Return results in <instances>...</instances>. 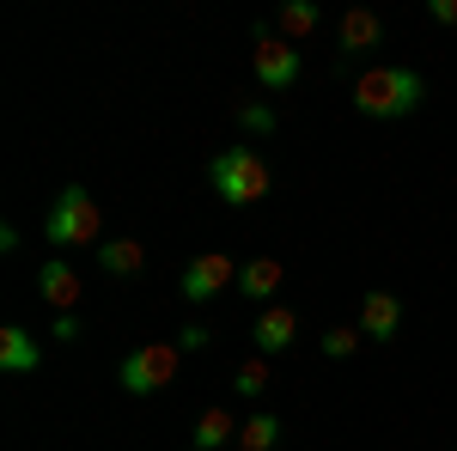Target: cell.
Here are the masks:
<instances>
[{"mask_svg": "<svg viewBox=\"0 0 457 451\" xmlns=\"http://www.w3.org/2000/svg\"><path fill=\"white\" fill-rule=\"evenodd\" d=\"M79 330H86V317H79V312H55V323H49L55 342H79Z\"/></svg>", "mask_w": 457, "mask_h": 451, "instance_id": "d6986e66", "label": "cell"}, {"mask_svg": "<svg viewBox=\"0 0 457 451\" xmlns=\"http://www.w3.org/2000/svg\"><path fill=\"white\" fill-rule=\"evenodd\" d=\"M238 122L256 129V135H269V129H275V110H269V104H245V110H238Z\"/></svg>", "mask_w": 457, "mask_h": 451, "instance_id": "ffe728a7", "label": "cell"}, {"mask_svg": "<svg viewBox=\"0 0 457 451\" xmlns=\"http://www.w3.org/2000/svg\"><path fill=\"white\" fill-rule=\"evenodd\" d=\"M250 68H256V86L262 92H287L293 79H299V49L287 43V37H275V25H256V49H250Z\"/></svg>", "mask_w": 457, "mask_h": 451, "instance_id": "8992f818", "label": "cell"}, {"mask_svg": "<svg viewBox=\"0 0 457 451\" xmlns=\"http://www.w3.org/2000/svg\"><path fill=\"white\" fill-rule=\"evenodd\" d=\"M427 13H433V25H457V0H427Z\"/></svg>", "mask_w": 457, "mask_h": 451, "instance_id": "7402d4cb", "label": "cell"}, {"mask_svg": "<svg viewBox=\"0 0 457 451\" xmlns=\"http://www.w3.org/2000/svg\"><path fill=\"white\" fill-rule=\"evenodd\" d=\"M269 390V360H245L238 372H232V397H245V403H256Z\"/></svg>", "mask_w": 457, "mask_h": 451, "instance_id": "e0dca14e", "label": "cell"}, {"mask_svg": "<svg viewBox=\"0 0 457 451\" xmlns=\"http://www.w3.org/2000/svg\"><path fill=\"white\" fill-rule=\"evenodd\" d=\"M360 323H342V330H323V360H353L360 354Z\"/></svg>", "mask_w": 457, "mask_h": 451, "instance_id": "ac0fdd59", "label": "cell"}, {"mask_svg": "<svg viewBox=\"0 0 457 451\" xmlns=\"http://www.w3.org/2000/svg\"><path fill=\"white\" fill-rule=\"evenodd\" d=\"M213 336L208 330H202V323H189V330H183V336H177V347H183V354H195V347H208Z\"/></svg>", "mask_w": 457, "mask_h": 451, "instance_id": "44dd1931", "label": "cell"}, {"mask_svg": "<svg viewBox=\"0 0 457 451\" xmlns=\"http://www.w3.org/2000/svg\"><path fill=\"white\" fill-rule=\"evenodd\" d=\"M37 366H43L37 336L25 330V323H6V330H0V372H12V379H19V372H37Z\"/></svg>", "mask_w": 457, "mask_h": 451, "instance_id": "7c38bea8", "label": "cell"}, {"mask_svg": "<svg viewBox=\"0 0 457 451\" xmlns=\"http://www.w3.org/2000/svg\"><path fill=\"white\" fill-rule=\"evenodd\" d=\"M317 25H323V6H312V0H287L281 13H275V31H281L287 43H299V37H312Z\"/></svg>", "mask_w": 457, "mask_h": 451, "instance_id": "9a60e30c", "label": "cell"}, {"mask_svg": "<svg viewBox=\"0 0 457 451\" xmlns=\"http://www.w3.org/2000/svg\"><path fill=\"white\" fill-rule=\"evenodd\" d=\"M37 293H43V305H55V312H79V299H86V280L73 263L62 256H49L43 269H37Z\"/></svg>", "mask_w": 457, "mask_h": 451, "instance_id": "52a82bcc", "label": "cell"}, {"mask_svg": "<svg viewBox=\"0 0 457 451\" xmlns=\"http://www.w3.org/2000/svg\"><path fill=\"white\" fill-rule=\"evenodd\" d=\"M238 427L245 421H232V409H202L195 433H189V451H238Z\"/></svg>", "mask_w": 457, "mask_h": 451, "instance_id": "4fadbf2b", "label": "cell"}, {"mask_svg": "<svg viewBox=\"0 0 457 451\" xmlns=\"http://www.w3.org/2000/svg\"><path fill=\"white\" fill-rule=\"evenodd\" d=\"M396 330H403V299L385 293V287L366 293V299H360V336H366V342H390Z\"/></svg>", "mask_w": 457, "mask_h": 451, "instance_id": "30bf717a", "label": "cell"}, {"mask_svg": "<svg viewBox=\"0 0 457 451\" xmlns=\"http://www.w3.org/2000/svg\"><path fill=\"white\" fill-rule=\"evenodd\" d=\"M208 183L226 208H256L269 189H275V165L256 153V146H226L208 159Z\"/></svg>", "mask_w": 457, "mask_h": 451, "instance_id": "7a4b0ae2", "label": "cell"}, {"mask_svg": "<svg viewBox=\"0 0 457 451\" xmlns=\"http://www.w3.org/2000/svg\"><path fill=\"white\" fill-rule=\"evenodd\" d=\"M43 238L49 244H104V208L92 202L86 183H68L49 213H43Z\"/></svg>", "mask_w": 457, "mask_h": 451, "instance_id": "3957f363", "label": "cell"}, {"mask_svg": "<svg viewBox=\"0 0 457 451\" xmlns=\"http://www.w3.org/2000/svg\"><path fill=\"white\" fill-rule=\"evenodd\" d=\"M281 446V415H250L245 427H238V451H275Z\"/></svg>", "mask_w": 457, "mask_h": 451, "instance_id": "2e32d148", "label": "cell"}, {"mask_svg": "<svg viewBox=\"0 0 457 451\" xmlns=\"http://www.w3.org/2000/svg\"><path fill=\"white\" fill-rule=\"evenodd\" d=\"M281 280H287V269L275 263V256H250L245 269H238V293H245L250 305H275V293H281Z\"/></svg>", "mask_w": 457, "mask_h": 451, "instance_id": "8fae6325", "label": "cell"}, {"mask_svg": "<svg viewBox=\"0 0 457 451\" xmlns=\"http://www.w3.org/2000/svg\"><path fill=\"white\" fill-rule=\"evenodd\" d=\"M238 269H245V263H232L226 250H202V256H189V263H183L177 293H183L189 305H208V299H220V293H232V287H238Z\"/></svg>", "mask_w": 457, "mask_h": 451, "instance_id": "5b68a950", "label": "cell"}, {"mask_svg": "<svg viewBox=\"0 0 457 451\" xmlns=\"http://www.w3.org/2000/svg\"><path fill=\"white\" fill-rule=\"evenodd\" d=\"M378 43H385V19H378L372 6H348L342 25H336V49H342V55H366V49H378Z\"/></svg>", "mask_w": 457, "mask_h": 451, "instance_id": "9c48e42d", "label": "cell"}, {"mask_svg": "<svg viewBox=\"0 0 457 451\" xmlns=\"http://www.w3.org/2000/svg\"><path fill=\"white\" fill-rule=\"evenodd\" d=\"M177 366H183V347L177 342H141L135 354H122L116 379H122L129 397H159V390H171Z\"/></svg>", "mask_w": 457, "mask_h": 451, "instance_id": "277c9868", "label": "cell"}, {"mask_svg": "<svg viewBox=\"0 0 457 451\" xmlns=\"http://www.w3.org/2000/svg\"><path fill=\"white\" fill-rule=\"evenodd\" d=\"M98 269L116 275V280L141 275V269H146V244L141 238H104V244H98Z\"/></svg>", "mask_w": 457, "mask_h": 451, "instance_id": "5bb4252c", "label": "cell"}, {"mask_svg": "<svg viewBox=\"0 0 457 451\" xmlns=\"http://www.w3.org/2000/svg\"><path fill=\"white\" fill-rule=\"evenodd\" d=\"M250 342H256V360H275L287 347L299 342V317L287 312V305H269V312H256V330H250Z\"/></svg>", "mask_w": 457, "mask_h": 451, "instance_id": "ba28073f", "label": "cell"}, {"mask_svg": "<svg viewBox=\"0 0 457 451\" xmlns=\"http://www.w3.org/2000/svg\"><path fill=\"white\" fill-rule=\"evenodd\" d=\"M421 98H427V79L415 68L378 62V68H366L353 79V110H360L366 122H403V116L421 110Z\"/></svg>", "mask_w": 457, "mask_h": 451, "instance_id": "6da1fadb", "label": "cell"}]
</instances>
